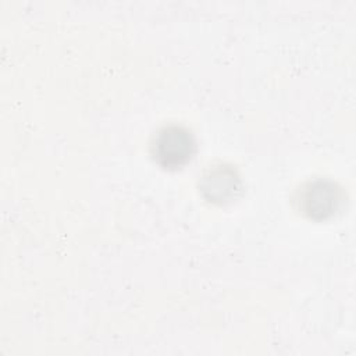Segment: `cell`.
I'll return each mask as SVG.
<instances>
[{"instance_id":"obj_1","label":"cell","mask_w":356,"mask_h":356,"mask_svg":"<svg viewBox=\"0 0 356 356\" xmlns=\"http://www.w3.org/2000/svg\"><path fill=\"white\" fill-rule=\"evenodd\" d=\"M195 150L193 134L186 127L178 124L161 127L154 134L150 145L153 159L164 168H178L186 164Z\"/></svg>"},{"instance_id":"obj_2","label":"cell","mask_w":356,"mask_h":356,"mask_svg":"<svg viewBox=\"0 0 356 356\" xmlns=\"http://www.w3.org/2000/svg\"><path fill=\"white\" fill-rule=\"evenodd\" d=\"M342 199L343 192L337 182L328 178H313L298 189L295 203L306 217L324 220L339 209Z\"/></svg>"},{"instance_id":"obj_3","label":"cell","mask_w":356,"mask_h":356,"mask_svg":"<svg viewBox=\"0 0 356 356\" xmlns=\"http://www.w3.org/2000/svg\"><path fill=\"white\" fill-rule=\"evenodd\" d=\"M199 191L211 203L225 204L235 200L242 191L238 170L231 164H216L209 167L199 179Z\"/></svg>"}]
</instances>
